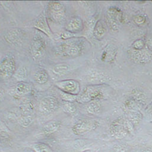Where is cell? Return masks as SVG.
Returning <instances> with one entry per match:
<instances>
[{"label": "cell", "instance_id": "6da1fadb", "mask_svg": "<svg viewBox=\"0 0 152 152\" xmlns=\"http://www.w3.org/2000/svg\"><path fill=\"white\" fill-rule=\"evenodd\" d=\"M85 39L83 37H72L65 40L61 45V52L66 56L77 57L82 53L85 48Z\"/></svg>", "mask_w": 152, "mask_h": 152}, {"label": "cell", "instance_id": "7a4b0ae2", "mask_svg": "<svg viewBox=\"0 0 152 152\" xmlns=\"http://www.w3.org/2000/svg\"><path fill=\"white\" fill-rule=\"evenodd\" d=\"M16 71V62L14 56L5 54L0 59V79L7 80L14 75Z\"/></svg>", "mask_w": 152, "mask_h": 152}, {"label": "cell", "instance_id": "3957f363", "mask_svg": "<svg viewBox=\"0 0 152 152\" xmlns=\"http://www.w3.org/2000/svg\"><path fill=\"white\" fill-rule=\"evenodd\" d=\"M104 99V93L101 85H89L85 88L81 94L78 96L77 101L81 104L89 103L92 100H100Z\"/></svg>", "mask_w": 152, "mask_h": 152}, {"label": "cell", "instance_id": "277c9868", "mask_svg": "<svg viewBox=\"0 0 152 152\" xmlns=\"http://www.w3.org/2000/svg\"><path fill=\"white\" fill-rule=\"evenodd\" d=\"M99 125V122L94 119H83L75 123L72 130L76 135H84L87 133L94 131Z\"/></svg>", "mask_w": 152, "mask_h": 152}, {"label": "cell", "instance_id": "5b68a950", "mask_svg": "<svg viewBox=\"0 0 152 152\" xmlns=\"http://www.w3.org/2000/svg\"><path fill=\"white\" fill-rule=\"evenodd\" d=\"M50 18L57 23H62L66 19V8L59 2H50L48 5Z\"/></svg>", "mask_w": 152, "mask_h": 152}, {"label": "cell", "instance_id": "8992f818", "mask_svg": "<svg viewBox=\"0 0 152 152\" xmlns=\"http://www.w3.org/2000/svg\"><path fill=\"white\" fill-rule=\"evenodd\" d=\"M46 51V42L41 36L37 35L31 40L30 45V53L34 60L40 59Z\"/></svg>", "mask_w": 152, "mask_h": 152}, {"label": "cell", "instance_id": "52a82bcc", "mask_svg": "<svg viewBox=\"0 0 152 152\" xmlns=\"http://www.w3.org/2000/svg\"><path fill=\"white\" fill-rule=\"evenodd\" d=\"M55 85L59 90L65 93L78 95L81 91V86L78 81L74 79H66L55 82Z\"/></svg>", "mask_w": 152, "mask_h": 152}, {"label": "cell", "instance_id": "ba28073f", "mask_svg": "<svg viewBox=\"0 0 152 152\" xmlns=\"http://www.w3.org/2000/svg\"><path fill=\"white\" fill-rule=\"evenodd\" d=\"M59 107V102L54 96H46L40 100L39 109L43 113L50 114L55 112Z\"/></svg>", "mask_w": 152, "mask_h": 152}, {"label": "cell", "instance_id": "9c48e42d", "mask_svg": "<svg viewBox=\"0 0 152 152\" xmlns=\"http://www.w3.org/2000/svg\"><path fill=\"white\" fill-rule=\"evenodd\" d=\"M129 132L123 125V119L119 118L114 120L110 126V134L113 138L122 139L129 135Z\"/></svg>", "mask_w": 152, "mask_h": 152}, {"label": "cell", "instance_id": "30bf717a", "mask_svg": "<svg viewBox=\"0 0 152 152\" xmlns=\"http://www.w3.org/2000/svg\"><path fill=\"white\" fill-rule=\"evenodd\" d=\"M25 32L19 28L10 30L5 35V39L8 43L12 46H20L24 41Z\"/></svg>", "mask_w": 152, "mask_h": 152}, {"label": "cell", "instance_id": "8fae6325", "mask_svg": "<svg viewBox=\"0 0 152 152\" xmlns=\"http://www.w3.org/2000/svg\"><path fill=\"white\" fill-rule=\"evenodd\" d=\"M34 27L36 29L43 32V34H45L50 38H52L53 36V33L52 30L50 29L47 17L43 15V13L35 20L34 23Z\"/></svg>", "mask_w": 152, "mask_h": 152}, {"label": "cell", "instance_id": "7c38bea8", "mask_svg": "<svg viewBox=\"0 0 152 152\" xmlns=\"http://www.w3.org/2000/svg\"><path fill=\"white\" fill-rule=\"evenodd\" d=\"M32 85L28 82H18L17 85L15 86V88L11 91V94L12 96L15 97H21L23 95L29 94L32 91Z\"/></svg>", "mask_w": 152, "mask_h": 152}, {"label": "cell", "instance_id": "4fadbf2b", "mask_svg": "<svg viewBox=\"0 0 152 152\" xmlns=\"http://www.w3.org/2000/svg\"><path fill=\"white\" fill-rule=\"evenodd\" d=\"M65 29L66 31L75 34L83 29V21L79 17H72L67 21Z\"/></svg>", "mask_w": 152, "mask_h": 152}, {"label": "cell", "instance_id": "5bb4252c", "mask_svg": "<svg viewBox=\"0 0 152 152\" xmlns=\"http://www.w3.org/2000/svg\"><path fill=\"white\" fill-rule=\"evenodd\" d=\"M117 55V48L113 44H109L103 50L101 60L104 62H112Z\"/></svg>", "mask_w": 152, "mask_h": 152}, {"label": "cell", "instance_id": "9a60e30c", "mask_svg": "<svg viewBox=\"0 0 152 152\" xmlns=\"http://www.w3.org/2000/svg\"><path fill=\"white\" fill-rule=\"evenodd\" d=\"M107 32V26L104 22L101 20H99L95 24L94 28L93 35L97 40L102 39L106 34Z\"/></svg>", "mask_w": 152, "mask_h": 152}, {"label": "cell", "instance_id": "2e32d148", "mask_svg": "<svg viewBox=\"0 0 152 152\" xmlns=\"http://www.w3.org/2000/svg\"><path fill=\"white\" fill-rule=\"evenodd\" d=\"M60 127V123L56 120H50L43 125L42 131L45 135H50L58 131Z\"/></svg>", "mask_w": 152, "mask_h": 152}, {"label": "cell", "instance_id": "e0dca14e", "mask_svg": "<svg viewBox=\"0 0 152 152\" xmlns=\"http://www.w3.org/2000/svg\"><path fill=\"white\" fill-rule=\"evenodd\" d=\"M69 69H70V67L66 63H59L53 68L52 72L56 76L62 77V76L66 75L69 72Z\"/></svg>", "mask_w": 152, "mask_h": 152}, {"label": "cell", "instance_id": "ac0fdd59", "mask_svg": "<svg viewBox=\"0 0 152 152\" xmlns=\"http://www.w3.org/2000/svg\"><path fill=\"white\" fill-rule=\"evenodd\" d=\"M107 15L112 16L119 23H123L124 21V15L121 10L116 7H110L107 12Z\"/></svg>", "mask_w": 152, "mask_h": 152}, {"label": "cell", "instance_id": "d6986e66", "mask_svg": "<svg viewBox=\"0 0 152 152\" xmlns=\"http://www.w3.org/2000/svg\"><path fill=\"white\" fill-rule=\"evenodd\" d=\"M49 80V75L44 69H39L34 75V81L40 85L47 83Z\"/></svg>", "mask_w": 152, "mask_h": 152}, {"label": "cell", "instance_id": "ffe728a7", "mask_svg": "<svg viewBox=\"0 0 152 152\" xmlns=\"http://www.w3.org/2000/svg\"><path fill=\"white\" fill-rule=\"evenodd\" d=\"M28 69L25 66L20 67L18 70H16L14 74V77L18 82H23L28 78Z\"/></svg>", "mask_w": 152, "mask_h": 152}, {"label": "cell", "instance_id": "44dd1931", "mask_svg": "<svg viewBox=\"0 0 152 152\" xmlns=\"http://www.w3.org/2000/svg\"><path fill=\"white\" fill-rule=\"evenodd\" d=\"M21 116H30L32 115L34 110V104L31 102L23 103L19 107Z\"/></svg>", "mask_w": 152, "mask_h": 152}, {"label": "cell", "instance_id": "7402d4cb", "mask_svg": "<svg viewBox=\"0 0 152 152\" xmlns=\"http://www.w3.org/2000/svg\"><path fill=\"white\" fill-rule=\"evenodd\" d=\"M100 107L101 105H100V100H92L91 102L88 103V105L86 106V110L89 113L91 114L98 113L100 110Z\"/></svg>", "mask_w": 152, "mask_h": 152}, {"label": "cell", "instance_id": "603a6c76", "mask_svg": "<svg viewBox=\"0 0 152 152\" xmlns=\"http://www.w3.org/2000/svg\"><path fill=\"white\" fill-rule=\"evenodd\" d=\"M34 152H54L51 148L43 142H36L31 146Z\"/></svg>", "mask_w": 152, "mask_h": 152}, {"label": "cell", "instance_id": "cb8c5ba5", "mask_svg": "<svg viewBox=\"0 0 152 152\" xmlns=\"http://www.w3.org/2000/svg\"><path fill=\"white\" fill-rule=\"evenodd\" d=\"M106 24L107 27L110 29L111 31H119V23L116 21V19L113 18L112 16L107 15H106Z\"/></svg>", "mask_w": 152, "mask_h": 152}, {"label": "cell", "instance_id": "d4e9b609", "mask_svg": "<svg viewBox=\"0 0 152 152\" xmlns=\"http://www.w3.org/2000/svg\"><path fill=\"white\" fill-rule=\"evenodd\" d=\"M34 120L33 115H30V116H20L18 118V122L22 127L26 128L28 126L32 123Z\"/></svg>", "mask_w": 152, "mask_h": 152}, {"label": "cell", "instance_id": "484cf974", "mask_svg": "<svg viewBox=\"0 0 152 152\" xmlns=\"http://www.w3.org/2000/svg\"><path fill=\"white\" fill-rule=\"evenodd\" d=\"M59 95H60L61 99L65 102L73 103L75 101H77V98H78V95L70 94L65 93L61 91H59Z\"/></svg>", "mask_w": 152, "mask_h": 152}, {"label": "cell", "instance_id": "4316f807", "mask_svg": "<svg viewBox=\"0 0 152 152\" xmlns=\"http://www.w3.org/2000/svg\"><path fill=\"white\" fill-rule=\"evenodd\" d=\"M63 110L66 111L68 113L74 114L77 111L76 107L73 103H69V102H65L63 104Z\"/></svg>", "mask_w": 152, "mask_h": 152}, {"label": "cell", "instance_id": "83f0119b", "mask_svg": "<svg viewBox=\"0 0 152 152\" xmlns=\"http://www.w3.org/2000/svg\"><path fill=\"white\" fill-rule=\"evenodd\" d=\"M96 18H92L89 19L87 21L86 24V29L89 30V34H93L94 28L95 24H96Z\"/></svg>", "mask_w": 152, "mask_h": 152}, {"label": "cell", "instance_id": "f1b7e54d", "mask_svg": "<svg viewBox=\"0 0 152 152\" xmlns=\"http://www.w3.org/2000/svg\"><path fill=\"white\" fill-rule=\"evenodd\" d=\"M132 50H143L144 48V42L142 40H135L132 45Z\"/></svg>", "mask_w": 152, "mask_h": 152}, {"label": "cell", "instance_id": "f546056e", "mask_svg": "<svg viewBox=\"0 0 152 152\" xmlns=\"http://www.w3.org/2000/svg\"><path fill=\"white\" fill-rule=\"evenodd\" d=\"M113 152H128L127 148L122 145H115L113 148Z\"/></svg>", "mask_w": 152, "mask_h": 152}, {"label": "cell", "instance_id": "4dcf8cb0", "mask_svg": "<svg viewBox=\"0 0 152 152\" xmlns=\"http://www.w3.org/2000/svg\"><path fill=\"white\" fill-rule=\"evenodd\" d=\"M61 37H62V39H64V40H68V39H70V38L75 37V34L66 31L61 34Z\"/></svg>", "mask_w": 152, "mask_h": 152}, {"label": "cell", "instance_id": "1f68e13d", "mask_svg": "<svg viewBox=\"0 0 152 152\" xmlns=\"http://www.w3.org/2000/svg\"><path fill=\"white\" fill-rule=\"evenodd\" d=\"M134 20H135V21L137 23V24H142V23L145 22V18L142 15L136 16V17H135Z\"/></svg>", "mask_w": 152, "mask_h": 152}, {"label": "cell", "instance_id": "d6a6232c", "mask_svg": "<svg viewBox=\"0 0 152 152\" xmlns=\"http://www.w3.org/2000/svg\"><path fill=\"white\" fill-rule=\"evenodd\" d=\"M9 130L2 122H0V132H9Z\"/></svg>", "mask_w": 152, "mask_h": 152}, {"label": "cell", "instance_id": "836d02e7", "mask_svg": "<svg viewBox=\"0 0 152 152\" xmlns=\"http://www.w3.org/2000/svg\"><path fill=\"white\" fill-rule=\"evenodd\" d=\"M4 98H5V92L3 90L0 89V103L4 100Z\"/></svg>", "mask_w": 152, "mask_h": 152}, {"label": "cell", "instance_id": "e575fe53", "mask_svg": "<svg viewBox=\"0 0 152 152\" xmlns=\"http://www.w3.org/2000/svg\"><path fill=\"white\" fill-rule=\"evenodd\" d=\"M0 145H2V141H1V139H0Z\"/></svg>", "mask_w": 152, "mask_h": 152}]
</instances>
